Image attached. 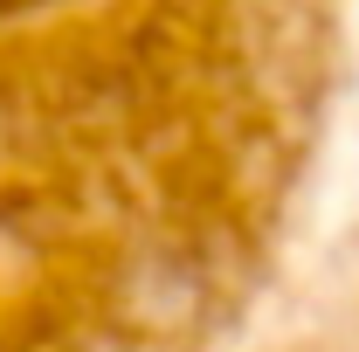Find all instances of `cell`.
<instances>
[{"label":"cell","mask_w":359,"mask_h":352,"mask_svg":"<svg viewBox=\"0 0 359 352\" xmlns=\"http://www.w3.org/2000/svg\"><path fill=\"white\" fill-rule=\"evenodd\" d=\"M346 83L353 0H0V352H242Z\"/></svg>","instance_id":"obj_1"},{"label":"cell","mask_w":359,"mask_h":352,"mask_svg":"<svg viewBox=\"0 0 359 352\" xmlns=\"http://www.w3.org/2000/svg\"><path fill=\"white\" fill-rule=\"evenodd\" d=\"M242 352H359V208L304 242Z\"/></svg>","instance_id":"obj_2"}]
</instances>
